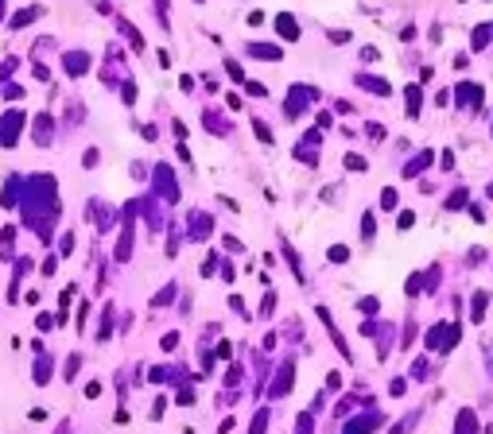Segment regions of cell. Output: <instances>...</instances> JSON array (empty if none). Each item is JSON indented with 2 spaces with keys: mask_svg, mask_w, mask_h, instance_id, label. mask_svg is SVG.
<instances>
[{
  "mask_svg": "<svg viewBox=\"0 0 493 434\" xmlns=\"http://www.w3.org/2000/svg\"><path fill=\"white\" fill-rule=\"evenodd\" d=\"M474 411H462V415H458V434H474Z\"/></svg>",
  "mask_w": 493,
  "mask_h": 434,
  "instance_id": "cell-1",
  "label": "cell"
},
{
  "mask_svg": "<svg viewBox=\"0 0 493 434\" xmlns=\"http://www.w3.org/2000/svg\"><path fill=\"white\" fill-rule=\"evenodd\" d=\"M458 93H462V105H478V93H482V89L478 86H462Z\"/></svg>",
  "mask_w": 493,
  "mask_h": 434,
  "instance_id": "cell-2",
  "label": "cell"
},
{
  "mask_svg": "<svg viewBox=\"0 0 493 434\" xmlns=\"http://www.w3.org/2000/svg\"><path fill=\"white\" fill-rule=\"evenodd\" d=\"M276 27H283V35H288V39H295V35H299V31H295V24H291V16H280V19H276Z\"/></svg>",
  "mask_w": 493,
  "mask_h": 434,
  "instance_id": "cell-3",
  "label": "cell"
}]
</instances>
